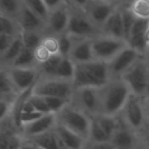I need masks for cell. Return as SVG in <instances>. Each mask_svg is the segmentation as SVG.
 <instances>
[{
  "label": "cell",
  "mask_w": 149,
  "mask_h": 149,
  "mask_svg": "<svg viewBox=\"0 0 149 149\" xmlns=\"http://www.w3.org/2000/svg\"><path fill=\"white\" fill-rule=\"evenodd\" d=\"M131 93L128 86L121 77L109 79L107 83L98 88L100 114L117 116Z\"/></svg>",
  "instance_id": "1"
},
{
  "label": "cell",
  "mask_w": 149,
  "mask_h": 149,
  "mask_svg": "<svg viewBox=\"0 0 149 149\" xmlns=\"http://www.w3.org/2000/svg\"><path fill=\"white\" fill-rule=\"evenodd\" d=\"M109 80L108 63L93 60L74 64L73 84L74 89L93 87L99 88Z\"/></svg>",
  "instance_id": "2"
},
{
  "label": "cell",
  "mask_w": 149,
  "mask_h": 149,
  "mask_svg": "<svg viewBox=\"0 0 149 149\" xmlns=\"http://www.w3.org/2000/svg\"><path fill=\"white\" fill-rule=\"evenodd\" d=\"M69 11V22L66 33L72 37L93 38L103 34L89 19L83 9L74 1H66Z\"/></svg>",
  "instance_id": "3"
},
{
  "label": "cell",
  "mask_w": 149,
  "mask_h": 149,
  "mask_svg": "<svg viewBox=\"0 0 149 149\" xmlns=\"http://www.w3.org/2000/svg\"><path fill=\"white\" fill-rule=\"evenodd\" d=\"M56 116L58 123L88 141L91 118L84 112L69 102L56 113Z\"/></svg>",
  "instance_id": "4"
},
{
  "label": "cell",
  "mask_w": 149,
  "mask_h": 149,
  "mask_svg": "<svg viewBox=\"0 0 149 149\" xmlns=\"http://www.w3.org/2000/svg\"><path fill=\"white\" fill-rule=\"evenodd\" d=\"M73 81L56 77L40 76L36 81L33 94L40 97H54L70 101L74 91Z\"/></svg>",
  "instance_id": "5"
},
{
  "label": "cell",
  "mask_w": 149,
  "mask_h": 149,
  "mask_svg": "<svg viewBox=\"0 0 149 149\" xmlns=\"http://www.w3.org/2000/svg\"><path fill=\"white\" fill-rule=\"evenodd\" d=\"M128 46L124 39L101 34L91 39V47L95 60L109 62Z\"/></svg>",
  "instance_id": "6"
},
{
  "label": "cell",
  "mask_w": 149,
  "mask_h": 149,
  "mask_svg": "<svg viewBox=\"0 0 149 149\" xmlns=\"http://www.w3.org/2000/svg\"><path fill=\"white\" fill-rule=\"evenodd\" d=\"M149 75V63L145 56L139 58L121 76L131 93L143 98L146 96Z\"/></svg>",
  "instance_id": "7"
},
{
  "label": "cell",
  "mask_w": 149,
  "mask_h": 149,
  "mask_svg": "<svg viewBox=\"0 0 149 149\" xmlns=\"http://www.w3.org/2000/svg\"><path fill=\"white\" fill-rule=\"evenodd\" d=\"M121 1L109 0H86L82 7L91 22L101 30L110 16Z\"/></svg>",
  "instance_id": "8"
},
{
  "label": "cell",
  "mask_w": 149,
  "mask_h": 149,
  "mask_svg": "<svg viewBox=\"0 0 149 149\" xmlns=\"http://www.w3.org/2000/svg\"><path fill=\"white\" fill-rule=\"evenodd\" d=\"M70 102L90 118L99 115L98 88L85 87L74 89Z\"/></svg>",
  "instance_id": "9"
},
{
  "label": "cell",
  "mask_w": 149,
  "mask_h": 149,
  "mask_svg": "<svg viewBox=\"0 0 149 149\" xmlns=\"http://www.w3.org/2000/svg\"><path fill=\"white\" fill-rule=\"evenodd\" d=\"M119 115L133 130L141 129L147 119L142 98L131 93Z\"/></svg>",
  "instance_id": "10"
},
{
  "label": "cell",
  "mask_w": 149,
  "mask_h": 149,
  "mask_svg": "<svg viewBox=\"0 0 149 149\" xmlns=\"http://www.w3.org/2000/svg\"><path fill=\"white\" fill-rule=\"evenodd\" d=\"M143 56L127 46L108 63L109 79L121 77L132 65Z\"/></svg>",
  "instance_id": "11"
},
{
  "label": "cell",
  "mask_w": 149,
  "mask_h": 149,
  "mask_svg": "<svg viewBox=\"0 0 149 149\" xmlns=\"http://www.w3.org/2000/svg\"><path fill=\"white\" fill-rule=\"evenodd\" d=\"M4 68L6 69L18 94L32 86L41 74L38 68H21L10 66Z\"/></svg>",
  "instance_id": "12"
},
{
  "label": "cell",
  "mask_w": 149,
  "mask_h": 149,
  "mask_svg": "<svg viewBox=\"0 0 149 149\" xmlns=\"http://www.w3.org/2000/svg\"><path fill=\"white\" fill-rule=\"evenodd\" d=\"M69 22V11L66 1L61 6L49 12L46 23L45 34L55 37L66 33Z\"/></svg>",
  "instance_id": "13"
},
{
  "label": "cell",
  "mask_w": 149,
  "mask_h": 149,
  "mask_svg": "<svg viewBox=\"0 0 149 149\" xmlns=\"http://www.w3.org/2000/svg\"><path fill=\"white\" fill-rule=\"evenodd\" d=\"M56 124V114H45L37 120L23 126L20 132L24 139H29L54 129Z\"/></svg>",
  "instance_id": "14"
},
{
  "label": "cell",
  "mask_w": 149,
  "mask_h": 149,
  "mask_svg": "<svg viewBox=\"0 0 149 149\" xmlns=\"http://www.w3.org/2000/svg\"><path fill=\"white\" fill-rule=\"evenodd\" d=\"M70 37L72 38V48L68 58L74 64L94 60L92 52L91 38Z\"/></svg>",
  "instance_id": "15"
},
{
  "label": "cell",
  "mask_w": 149,
  "mask_h": 149,
  "mask_svg": "<svg viewBox=\"0 0 149 149\" xmlns=\"http://www.w3.org/2000/svg\"><path fill=\"white\" fill-rule=\"evenodd\" d=\"M148 26L149 20L137 19L126 40L129 47L144 56L147 49L144 40V34Z\"/></svg>",
  "instance_id": "16"
},
{
  "label": "cell",
  "mask_w": 149,
  "mask_h": 149,
  "mask_svg": "<svg viewBox=\"0 0 149 149\" xmlns=\"http://www.w3.org/2000/svg\"><path fill=\"white\" fill-rule=\"evenodd\" d=\"M119 118L120 119L119 126L112 136L111 143L115 149L135 148L136 137L133 130L126 125L120 117Z\"/></svg>",
  "instance_id": "17"
},
{
  "label": "cell",
  "mask_w": 149,
  "mask_h": 149,
  "mask_svg": "<svg viewBox=\"0 0 149 149\" xmlns=\"http://www.w3.org/2000/svg\"><path fill=\"white\" fill-rule=\"evenodd\" d=\"M22 1V6L17 20L23 31H41L45 33L46 23L36 15Z\"/></svg>",
  "instance_id": "18"
},
{
  "label": "cell",
  "mask_w": 149,
  "mask_h": 149,
  "mask_svg": "<svg viewBox=\"0 0 149 149\" xmlns=\"http://www.w3.org/2000/svg\"><path fill=\"white\" fill-rule=\"evenodd\" d=\"M55 131L63 149H84L87 141L57 123Z\"/></svg>",
  "instance_id": "19"
},
{
  "label": "cell",
  "mask_w": 149,
  "mask_h": 149,
  "mask_svg": "<svg viewBox=\"0 0 149 149\" xmlns=\"http://www.w3.org/2000/svg\"><path fill=\"white\" fill-rule=\"evenodd\" d=\"M121 2L104 24L102 31L104 34L125 40L122 17L120 8Z\"/></svg>",
  "instance_id": "20"
},
{
  "label": "cell",
  "mask_w": 149,
  "mask_h": 149,
  "mask_svg": "<svg viewBox=\"0 0 149 149\" xmlns=\"http://www.w3.org/2000/svg\"><path fill=\"white\" fill-rule=\"evenodd\" d=\"M25 140L33 145L45 149H63L55 131V128L41 134Z\"/></svg>",
  "instance_id": "21"
},
{
  "label": "cell",
  "mask_w": 149,
  "mask_h": 149,
  "mask_svg": "<svg viewBox=\"0 0 149 149\" xmlns=\"http://www.w3.org/2000/svg\"><path fill=\"white\" fill-rule=\"evenodd\" d=\"M24 47L22 34L17 37L12 45L2 54L0 55V64L2 68H9L18 56Z\"/></svg>",
  "instance_id": "22"
},
{
  "label": "cell",
  "mask_w": 149,
  "mask_h": 149,
  "mask_svg": "<svg viewBox=\"0 0 149 149\" xmlns=\"http://www.w3.org/2000/svg\"><path fill=\"white\" fill-rule=\"evenodd\" d=\"M23 30L17 20L0 14V34L16 37L22 34Z\"/></svg>",
  "instance_id": "23"
},
{
  "label": "cell",
  "mask_w": 149,
  "mask_h": 149,
  "mask_svg": "<svg viewBox=\"0 0 149 149\" xmlns=\"http://www.w3.org/2000/svg\"><path fill=\"white\" fill-rule=\"evenodd\" d=\"M19 94L12 83L7 70L4 68L0 69V97L15 98Z\"/></svg>",
  "instance_id": "24"
},
{
  "label": "cell",
  "mask_w": 149,
  "mask_h": 149,
  "mask_svg": "<svg viewBox=\"0 0 149 149\" xmlns=\"http://www.w3.org/2000/svg\"><path fill=\"white\" fill-rule=\"evenodd\" d=\"M38 63L35 58L34 51L24 47L11 66L21 68H38Z\"/></svg>",
  "instance_id": "25"
},
{
  "label": "cell",
  "mask_w": 149,
  "mask_h": 149,
  "mask_svg": "<svg viewBox=\"0 0 149 149\" xmlns=\"http://www.w3.org/2000/svg\"><path fill=\"white\" fill-rule=\"evenodd\" d=\"M61 54L51 55L44 63L38 65L41 76L45 77H55L58 68L63 59Z\"/></svg>",
  "instance_id": "26"
},
{
  "label": "cell",
  "mask_w": 149,
  "mask_h": 149,
  "mask_svg": "<svg viewBox=\"0 0 149 149\" xmlns=\"http://www.w3.org/2000/svg\"><path fill=\"white\" fill-rule=\"evenodd\" d=\"M22 3V0H0V14L17 20Z\"/></svg>",
  "instance_id": "27"
},
{
  "label": "cell",
  "mask_w": 149,
  "mask_h": 149,
  "mask_svg": "<svg viewBox=\"0 0 149 149\" xmlns=\"http://www.w3.org/2000/svg\"><path fill=\"white\" fill-rule=\"evenodd\" d=\"M93 117L97 120L107 134L111 139L119 126L120 119L118 115L113 117L99 114Z\"/></svg>",
  "instance_id": "28"
},
{
  "label": "cell",
  "mask_w": 149,
  "mask_h": 149,
  "mask_svg": "<svg viewBox=\"0 0 149 149\" xmlns=\"http://www.w3.org/2000/svg\"><path fill=\"white\" fill-rule=\"evenodd\" d=\"M45 36V33L41 31H23L22 38L24 47L34 51L41 44Z\"/></svg>",
  "instance_id": "29"
},
{
  "label": "cell",
  "mask_w": 149,
  "mask_h": 149,
  "mask_svg": "<svg viewBox=\"0 0 149 149\" xmlns=\"http://www.w3.org/2000/svg\"><path fill=\"white\" fill-rule=\"evenodd\" d=\"M129 8L137 19L149 20V0L130 1Z\"/></svg>",
  "instance_id": "30"
},
{
  "label": "cell",
  "mask_w": 149,
  "mask_h": 149,
  "mask_svg": "<svg viewBox=\"0 0 149 149\" xmlns=\"http://www.w3.org/2000/svg\"><path fill=\"white\" fill-rule=\"evenodd\" d=\"M88 141L94 143H105L111 141V138L107 134L94 117H91Z\"/></svg>",
  "instance_id": "31"
},
{
  "label": "cell",
  "mask_w": 149,
  "mask_h": 149,
  "mask_svg": "<svg viewBox=\"0 0 149 149\" xmlns=\"http://www.w3.org/2000/svg\"><path fill=\"white\" fill-rule=\"evenodd\" d=\"M23 2L36 15L47 23L49 12L44 0H23Z\"/></svg>",
  "instance_id": "32"
},
{
  "label": "cell",
  "mask_w": 149,
  "mask_h": 149,
  "mask_svg": "<svg viewBox=\"0 0 149 149\" xmlns=\"http://www.w3.org/2000/svg\"><path fill=\"white\" fill-rule=\"evenodd\" d=\"M74 73V63L69 58H63L56 70L55 77L73 81Z\"/></svg>",
  "instance_id": "33"
},
{
  "label": "cell",
  "mask_w": 149,
  "mask_h": 149,
  "mask_svg": "<svg viewBox=\"0 0 149 149\" xmlns=\"http://www.w3.org/2000/svg\"><path fill=\"white\" fill-rule=\"evenodd\" d=\"M46 102L51 113H57L61 111L70 101L54 97H42Z\"/></svg>",
  "instance_id": "34"
},
{
  "label": "cell",
  "mask_w": 149,
  "mask_h": 149,
  "mask_svg": "<svg viewBox=\"0 0 149 149\" xmlns=\"http://www.w3.org/2000/svg\"><path fill=\"white\" fill-rule=\"evenodd\" d=\"M57 37L59 45V54L64 58H68L72 48L71 37L65 33Z\"/></svg>",
  "instance_id": "35"
},
{
  "label": "cell",
  "mask_w": 149,
  "mask_h": 149,
  "mask_svg": "<svg viewBox=\"0 0 149 149\" xmlns=\"http://www.w3.org/2000/svg\"><path fill=\"white\" fill-rule=\"evenodd\" d=\"M42 45L51 55L59 54L58 37L51 35H46L41 42Z\"/></svg>",
  "instance_id": "36"
},
{
  "label": "cell",
  "mask_w": 149,
  "mask_h": 149,
  "mask_svg": "<svg viewBox=\"0 0 149 149\" xmlns=\"http://www.w3.org/2000/svg\"><path fill=\"white\" fill-rule=\"evenodd\" d=\"M15 98H0V119L2 120L10 116Z\"/></svg>",
  "instance_id": "37"
},
{
  "label": "cell",
  "mask_w": 149,
  "mask_h": 149,
  "mask_svg": "<svg viewBox=\"0 0 149 149\" xmlns=\"http://www.w3.org/2000/svg\"><path fill=\"white\" fill-rule=\"evenodd\" d=\"M29 101L33 104L36 111L43 114L51 113V111L48 108L46 102L42 97L31 94L29 98Z\"/></svg>",
  "instance_id": "38"
},
{
  "label": "cell",
  "mask_w": 149,
  "mask_h": 149,
  "mask_svg": "<svg viewBox=\"0 0 149 149\" xmlns=\"http://www.w3.org/2000/svg\"><path fill=\"white\" fill-rule=\"evenodd\" d=\"M44 115L45 114H43L37 111L28 112V113H24V112L22 113L20 116V129L23 126L29 124L37 120L38 119L42 116Z\"/></svg>",
  "instance_id": "39"
},
{
  "label": "cell",
  "mask_w": 149,
  "mask_h": 149,
  "mask_svg": "<svg viewBox=\"0 0 149 149\" xmlns=\"http://www.w3.org/2000/svg\"><path fill=\"white\" fill-rule=\"evenodd\" d=\"M34 54L38 65L45 62L51 55L49 52L41 45L34 50Z\"/></svg>",
  "instance_id": "40"
},
{
  "label": "cell",
  "mask_w": 149,
  "mask_h": 149,
  "mask_svg": "<svg viewBox=\"0 0 149 149\" xmlns=\"http://www.w3.org/2000/svg\"><path fill=\"white\" fill-rule=\"evenodd\" d=\"M16 37L0 34V55L4 53L8 49Z\"/></svg>",
  "instance_id": "41"
},
{
  "label": "cell",
  "mask_w": 149,
  "mask_h": 149,
  "mask_svg": "<svg viewBox=\"0 0 149 149\" xmlns=\"http://www.w3.org/2000/svg\"><path fill=\"white\" fill-rule=\"evenodd\" d=\"M89 142H90L89 146L87 148H84V149H115L111 141L105 143Z\"/></svg>",
  "instance_id": "42"
},
{
  "label": "cell",
  "mask_w": 149,
  "mask_h": 149,
  "mask_svg": "<svg viewBox=\"0 0 149 149\" xmlns=\"http://www.w3.org/2000/svg\"><path fill=\"white\" fill-rule=\"evenodd\" d=\"M44 2L49 10V12L51 10L56 9L58 6L63 4L65 1L63 0H44Z\"/></svg>",
  "instance_id": "43"
},
{
  "label": "cell",
  "mask_w": 149,
  "mask_h": 149,
  "mask_svg": "<svg viewBox=\"0 0 149 149\" xmlns=\"http://www.w3.org/2000/svg\"><path fill=\"white\" fill-rule=\"evenodd\" d=\"M34 111H36L34 107H33V104L28 100L23 106V108L22 109V113H23V112L28 113V112H34Z\"/></svg>",
  "instance_id": "44"
},
{
  "label": "cell",
  "mask_w": 149,
  "mask_h": 149,
  "mask_svg": "<svg viewBox=\"0 0 149 149\" xmlns=\"http://www.w3.org/2000/svg\"><path fill=\"white\" fill-rule=\"evenodd\" d=\"M141 98L146 118L149 119V96H146Z\"/></svg>",
  "instance_id": "45"
},
{
  "label": "cell",
  "mask_w": 149,
  "mask_h": 149,
  "mask_svg": "<svg viewBox=\"0 0 149 149\" xmlns=\"http://www.w3.org/2000/svg\"><path fill=\"white\" fill-rule=\"evenodd\" d=\"M33 144L24 139V141L22 147L20 148V149H33Z\"/></svg>",
  "instance_id": "46"
},
{
  "label": "cell",
  "mask_w": 149,
  "mask_h": 149,
  "mask_svg": "<svg viewBox=\"0 0 149 149\" xmlns=\"http://www.w3.org/2000/svg\"><path fill=\"white\" fill-rule=\"evenodd\" d=\"M144 40H145L146 45L147 46V48H148L149 47V26L147 27L144 34Z\"/></svg>",
  "instance_id": "47"
},
{
  "label": "cell",
  "mask_w": 149,
  "mask_h": 149,
  "mask_svg": "<svg viewBox=\"0 0 149 149\" xmlns=\"http://www.w3.org/2000/svg\"><path fill=\"white\" fill-rule=\"evenodd\" d=\"M145 58H146L147 62L149 63V47L147 49V51H146V54H145Z\"/></svg>",
  "instance_id": "48"
},
{
  "label": "cell",
  "mask_w": 149,
  "mask_h": 149,
  "mask_svg": "<svg viewBox=\"0 0 149 149\" xmlns=\"http://www.w3.org/2000/svg\"><path fill=\"white\" fill-rule=\"evenodd\" d=\"M146 96H149V75H148V83H147V90H146Z\"/></svg>",
  "instance_id": "49"
},
{
  "label": "cell",
  "mask_w": 149,
  "mask_h": 149,
  "mask_svg": "<svg viewBox=\"0 0 149 149\" xmlns=\"http://www.w3.org/2000/svg\"><path fill=\"white\" fill-rule=\"evenodd\" d=\"M33 149H45L44 148H42L41 147H38V146H35V145H33Z\"/></svg>",
  "instance_id": "50"
},
{
  "label": "cell",
  "mask_w": 149,
  "mask_h": 149,
  "mask_svg": "<svg viewBox=\"0 0 149 149\" xmlns=\"http://www.w3.org/2000/svg\"><path fill=\"white\" fill-rule=\"evenodd\" d=\"M147 141H148V143H149V132H148V133L147 134Z\"/></svg>",
  "instance_id": "51"
},
{
  "label": "cell",
  "mask_w": 149,
  "mask_h": 149,
  "mask_svg": "<svg viewBox=\"0 0 149 149\" xmlns=\"http://www.w3.org/2000/svg\"><path fill=\"white\" fill-rule=\"evenodd\" d=\"M134 149H140V148H136H136H134Z\"/></svg>",
  "instance_id": "52"
}]
</instances>
